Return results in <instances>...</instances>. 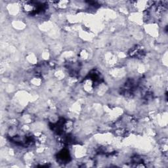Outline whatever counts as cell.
I'll return each instance as SVG.
<instances>
[{
  "label": "cell",
  "instance_id": "obj_1",
  "mask_svg": "<svg viewBox=\"0 0 168 168\" xmlns=\"http://www.w3.org/2000/svg\"><path fill=\"white\" fill-rule=\"evenodd\" d=\"M23 9L27 13H33L35 11H37L36 4H34V2L32 1H24L23 2L22 5Z\"/></svg>",
  "mask_w": 168,
  "mask_h": 168
},
{
  "label": "cell",
  "instance_id": "obj_2",
  "mask_svg": "<svg viewBox=\"0 0 168 168\" xmlns=\"http://www.w3.org/2000/svg\"><path fill=\"white\" fill-rule=\"evenodd\" d=\"M63 129L65 130L66 132H70L72 129H73V122L71 121H66L64 123Z\"/></svg>",
  "mask_w": 168,
  "mask_h": 168
}]
</instances>
